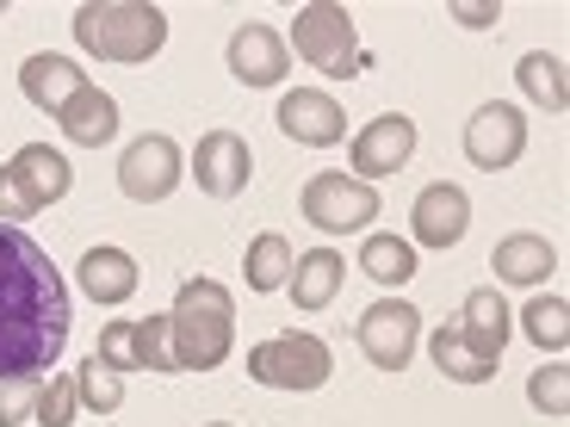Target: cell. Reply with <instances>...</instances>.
<instances>
[{
    "instance_id": "cb8c5ba5",
    "label": "cell",
    "mask_w": 570,
    "mask_h": 427,
    "mask_svg": "<svg viewBox=\"0 0 570 427\" xmlns=\"http://www.w3.org/2000/svg\"><path fill=\"white\" fill-rule=\"evenodd\" d=\"M428 354H434V366H441V378H453V385H484L497 366H484V359L465 347V335H459V322H441L434 335H428Z\"/></svg>"
},
{
    "instance_id": "6da1fadb",
    "label": "cell",
    "mask_w": 570,
    "mask_h": 427,
    "mask_svg": "<svg viewBox=\"0 0 570 427\" xmlns=\"http://www.w3.org/2000/svg\"><path fill=\"white\" fill-rule=\"evenodd\" d=\"M69 347V285L26 229L0 224V385L38 378Z\"/></svg>"
},
{
    "instance_id": "9c48e42d",
    "label": "cell",
    "mask_w": 570,
    "mask_h": 427,
    "mask_svg": "<svg viewBox=\"0 0 570 427\" xmlns=\"http://www.w3.org/2000/svg\"><path fill=\"white\" fill-rule=\"evenodd\" d=\"M118 186H125V199L137 205H161L180 186V142L174 137H137L118 156Z\"/></svg>"
},
{
    "instance_id": "484cf974",
    "label": "cell",
    "mask_w": 570,
    "mask_h": 427,
    "mask_svg": "<svg viewBox=\"0 0 570 427\" xmlns=\"http://www.w3.org/2000/svg\"><path fill=\"white\" fill-rule=\"evenodd\" d=\"M521 328H528L533 347L564 354V347H570V304L564 298H533L528 310H521Z\"/></svg>"
},
{
    "instance_id": "7a4b0ae2",
    "label": "cell",
    "mask_w": 570,
    "mask_h": 427,
    "mask_svg": "<svg viewBox=\"0 0 570 427\" xmlns=\"http://www.w3.org/2000/svg\"><path fill=\"white\" fill-rule=\"evenodd\" d=\"M168 328H174V366L217 371L236 347V298L217 279H186L168 310Z\"/></svg>"
},
{
    "instance_id": "f1b7e54d",
    "label": "cell",
    "mask_w": 570,
    "mask_h": 427,
    "mask_svg": "<svg viewBox=\"0 0 570 427\" xmlns=\"http://www.w3.org/2000/svg\"><path fill=\"white\" fill-rule=\"evenodd\" d=\"M43 205H38V192H31L26 180H19V168L13 161H7V168H0V224H31V217H38Z\"/></svg>"
},
{
    "instance_id": "44dd1931",
    "label": "cell",
    "mask_w": 570,
    "mask_h": 427,
    "mask_svg": "<svg viewBox=\"0 0 570 427\" xmlns=\"http://www.w3.org/2000/svg\"><path fill=\"white\" fill-rule=\"evenodd\" d=\"M514 81H521V93H528L540 112H564L570 106V81H564V57H552V50H528V57L514 62Z\"/></svg>"
},
{
    "instance_id": "7c38bea8",
    "label": "cell",
    "mask_w": 570,
    "mask_h": 427,
    "mask_svg": "<svg viewBox=\"0 0 570 427\" xmlns=\"http://www.w3.org/2000/svg\"><path fill=\"white\" fill-rule=\"evenodd\" d=\"M279 130L292 142H304V149H328V142L347 137V112H342L335 93H323V87H298V93L279 100Z\"/></svg>"
},
{
    "instance_id": "7402d4cb",
    "label": "cell",
    "mask_w": 570,
    "mask_h": 427,
    "mask_svg": "<svg viewBox=\"0 0 570 427\" xmlns=\"http://www.w3.org/2000/svg\"><path fill=\"white\" fill-rule=\"evenodd\" d=\"M360 272H366L372 285H385V291H397V285H410L415 279V248L403 242V236H366L360 242Z\"/></svg>"
},
{
    "instance_id": "30bf717a",
    "label": "cell",
    "mask_w": 570,
    "mask_h": 427,
    "mask_svg": "<svg viewBox=\"0 0 570 427\" xmlns=\"http://www.w3.org/2000/svg\"><path fill=\"white\" fill-rule=\"evenodd\" d=\"M224 62H229V75H236L243 87H279V81H285V69H292V43H285L273 26L248 19L243 31H229Z\"/></svg>"
},
{
    "instance_id": "ffe728a7",
    "label": "cell",
    "mask_w": 570,
    "mask_h": 427,
    "mask_svg": "<svg viewBox=\"0 0 570 427\" xmlns=\"http://www.w3.org/2000/svg\"><path fill=\"white\" fill-rule=\"evenodd\" d=\"M75 279H81V291L94 304H125L130 291H137V260H130L125 248H87Z\"/></svg>"
},
{
    "instance_id": "277c9868",
    "label": "cell",
    "mask_w": 570,
    "mask_h": 427,
    "mask_svg": "<svg viewBox=\"0 0 570 427\" xmlns=\"http://www.w3.org/2000/svg\"><path fill=\"white\" fill-rule=\"evenodd\" d=\"M248 378H261L267 390H323L335 378V354L323 335H273V341L248 347Z\"/></svg>"
},
{
    "instance_id": "603a6c76",
    "label": "cell",
    "mask_w": 570,
    "mask_h": 427,
    "mask_svg": "<svg viewBox=\"0 0 570 427\" xmlns=\"http://www.w3.org/2000/svg\"><path fill=\"white\" fill-rule=\"evenodd\" d=\"M13 168H19V180H26L31 192H38V205H57L62 192L75 186L69 161H62L57 149H50V142H26V149L13 156Z\"/></svg>"
},
{
    "instance_id": "4316f807",
    "label": "cell",
    "mask_w": 570,
    "mask_h": 427,
    "mask_svg": "<svg viewBox=\"0 0 570 427\" xmlns=\"http://www.w3.org/2000/svg\"><path fill=\"white\" fill-rule=\"evenodd\" d=\"M75 397H81V409L112 415L118 403H125V378H118L112 366H100V359L87 354V359H81V371H75Z\"/></svg>"
},
{
    "instance_id": "2e32d148",
    "label": "cell",
    "mask_w": 570,
    "mask_h": 427,
    "mask_svg": "<svg viewBox=\"0 0 570 427\" xmlns=\"http://www.w3.org/2000/svg\"><path fill=\"white\" fill-rule=\"evenodd\" d=\"M19 87H26V100L38 106V112H50V118H57L62 106H69L75 93L87 87V75L75 69L69 57H57V50H38V57H26V62H19Z\"/></svg>"
},
{
    "instance_id": "e0dca14e",
    "label": "cell",
    "mask_w": 570,
    "mask_h": 427,
    "mask_svg": "<svg viewBox=\"0 0 570 427\" xmlns=\"http://www.w3.org/2000/svg\"><path fill=\"white\" fill-rule=\"evenodd\" d=\"M552 267H558V248L546 242V236H533V229L502 236L497 255H490V272H497L502 285H540V279H552Z\"/></svg>"
},
{
    "instance_id": "e575fe53",
    "label": "cell",
    "mask_w": 570,
    "mask_h": 427,
    "mask_svg": "<svg viewBox=\"0 0 570 427\" xmlns=\"http://www.w3.org/2000/svg\"><path fill=\"white\" fill-rule=\"evenodd\" d=\"M212 427H229V421H212Z\"/></svg>"
},
{
    "instance_id": "836d02e7",
    "label": "cell",
    "mask_w": 570,
    "mask_h": 427,
    "mask_svg": "<svg viewBox=\"0 0 570 427\" xmlns=\"http://www.w3.org/2000/svg\"><path fill=\"white\" fill-rule=\"evenodd\" d=\"M459 26H497V7H453Z\"/></svg>"
},
{
    "instance_id": "ba28073f",
    "label": "cell",
    "mask_w": 570,
    "mask_h": 427,
    "mask_svg": "<svg viewBox=\"0 0 570 427\" xmlns=\"http://www.w3.org/2000/svg\"><path fill=\"white\" fill-rule=\"evenodd\" d=\"M465 156H471V168H484V173L514 168V161L528 156V118H521V106H509V100L478 106L465 125Z\"/></svg>"
},
{
    "instance_id": "1f68e13d",
    "label": "cell",
    "mask_w": 570,
    "mask_h": 427,
    "mask_svg": "<svg viewBox=\"0 0 570 427\" xmlns=\"http://www.w3.org/2000/svg\"><path fill=\"white\" fill-rule=\"evenodd\" d=\"M75 409H81V397H75V378H50V385H38V421L43 427H69Z\"/></svg>"
},
{
    "instance_id": "4fadbf2b",
    "label": "cell",
    "mask_w": 570,
    "mask_h": 427,
    "mask_svg": "<svg viewBox=\"0 0 570 427\" xmlns=\"http://www.w3.org/2000/svg\"><path fill=\"white\" fill-rule=\"evenodd\" d=\"M248 168H255V156H248V142L236 130H205L199 149H193L199 192H212V199H236L248 186Z\"/></svg>"
},
{
    "instance_id": "d6a6232c",
    "label": "cell",
    "mask_w": 570,
    "mask_h": 427,
    "mask_svg": "<svg viewBox=\"0 0 570 427\" xmlns=\"http://www.w3.org/2000/svg\"><path fill=\"white\" fill-rule=\"evenodd\" d=\"M31 409H38V378H13V385H0V427H19Z\"/></svg>"
},
{
    "instance_id": "3957f363",
    "label": "cell",
    "mask_w": 570,
    "mask_h": 427,
    "mask_svg": "<svg viewBox=\"0 0 570 427\" xmlns=\"http://www.w3.org/2000/svg\"><path fill=\"white\" fill-rule=\"evenodd\" d=\"M75 43L100 62H149L168 43V19L149 0H87L75 13Z\"/></svg>"
},
{
    "instance_id": "83f0119b",
    "label": "cell",
    "mask_w": 570,
    "mask_h": 427,
    "mask_svg": "<svg viewBox=\"0 0 570 427\" xmlns=\"http://www.w3.org/2000/svg\"><path fill=\"white\" fill-rule=\"evenodd\" d=\"M137 371H180V366H174V328H168V316L137 322Z\"/></svg>"
},
{
    "instance_id": "d6986e66",
    "label": "cell",
    "mask_w": 570,
    "mask_h": 427,
    "mask_svg": "<svg viewBox=\"0 0 570 427\" xmlns=\"http://www.w3.org/2000/svg\"><path fill=\"white\" fill-rule=\"evenodd\" d=\"M57 125L69 130V142H81V149H100V142L118 137V100L87 81L81 93H75V100L57 112Z\"/></svg>"
},
{
    "instance_id": "8fae6325",
    "label": "cell",
    "mask_w": 570,
    "mask_h": 427,
    "mask_svg": "<svg viewBox=\"0 0 570 427\" xmlns=\"http://www.w3.org/2000/svg\"><path fill=\"white\" fill-rule=\"evenodd\" d=\"M415 156V125L403 112H385L372 118L366 130H354V149H347V161H354V180H385V173H397L403 161Z\"/></svg>"
},
{
    "instance_id": "d4e9b609",
    "label": "cell",
    "mask_w": 570,
    "mask_h": 427,
    "mask_svg": "<svg viewBox=\"0 0 570 427\" xmlns=\"http://www.w3.org/2000/svg\"><path fill=\"white\" fill-rule=\"evenodd\" d=\"M292 242H285L279 229H267V236H255L248 242V260H243V272H248V291H279L285 279H292Z\"/></svg>"
},
{
    "instance_id": "8992f818",
    "label": "cell",
    "mask_w": 570,
    "mask_h": 427,
    "mask_svg": "<svg viewBox=\"0 0 570 427\" xmlns=\"http://www.w3.org/2000/svg\"><path fill=\"white\" fill-rule=\"evenodd\" d=\"M298 205H304V224L311 229L347 236V229H366L379 217V186L354 180V173H311Z\"/></svg>"
},
{
    "instance_id": "9a60e30c",
    "label": "cell",
    "mask_w": 570,
    "mask_h": 427,
    "mask_svg": "<svg viewBox=\"0 0 570 427\" xmlns=\"http://www.w3.org/2000/svg\"><path fill=\"white\" fill-rule=\"evenodd\" d=\"M453 322H459V335H465V347H471V354L484 359V366H497V359H502V347H509L514 316H509V304H502V291H497V285H478V291L465 298V310H459Z\"/></svg>"
},
{
    "instance_id": "ac0fdd59",
    "label": "cell",
    "mask_w": 570,
    "mask_h": 427,
    "mask_svg": "<svg viewBox=\"0 0 570 427\" xmlns=\"http://www.w3.org/2000/svg\"><path fill=\"white\" fill-rule=\"evenodd\" d=\"M342 279H347L342 255H335V248H311V255L292 260V279H285V285H292V304H298L304 316H316V310H328V304H335Z\"/></svg>"
},
{
    "instance_id": "5b68a950",
    "label": "cell",
    "mask_w": 570,
    "mask_h": 427,
    "mask_svg": "<svg viewBox=\"0 0 570 427\" xmlns=\"http://www.w3.org/2000/svg\"><path fill=\"white\" fill-rule=\"evenodd\" d=\"M292 43H298V57L311 62V69L335 75V81H347V75L360 69L354 19H347V7H335V0H311V7H298Z\"/></svg>"
},
{
    "instance_id": "4dcf8cb0",
    "label": "cell",
    "mask_w": 570,
    "mask_h": 427,
    "mask_svg": "<svg viewBox=\"0 0 570 427\" xmlns=\"http://www.w3.org/2000/svg\"><path fill=\"white\" fill-rule=\"evenodd\" d=\"M94 359H100V366H112V371H137V322H106Z\"/></svg>"
},
{
    "instance_id": "5bb4252c",
    "label": "cell",
    "mask_w": 570,
    "mask_h": 427,
    "mask_svg": "<svg viewBox=\"0 0 570 427\" xmlns=\"http://www.w3.org/2000/svg\"><path fill=\"white\" fill-rule=\"evenodd\" d=\"M465 224H471V199L459 192L453 180H434V186L415 192L410 229H415V242L422 248H453L459 236H465Z\"/></svg>"
},
{
    "instance_id": "f546056e",
    "label": "cell",
    "mask_w": 570,
    "mask_h": 427,
    "mask_svg": "<svg viewBox=\"0 0 570 427\" xmlns=\"http://www.w3.org/2000/svg\"><path fill=\"white\" fill-rule=\"evenodd\" d=\"M528 403H533V409H546V415H564L570 409V371L558 366V359L528 378Z\"/></svg>"
},
{
    "instance_id": "52a82bcc",
    "label": "cell",
    "mask_w": 570,
    "mask_h": 427,
    "mask_svg": "<svg viewBox=\"0 0 570 427\" xmlns=\"http://www.w3.org/2000/svg\"><path fill=\"white\" fill-rule=\"evenodd\" d=\"M415 341H422V316L403 298H379L366 316H360V354L372 359V371H403L415 359Z\"/></svg>"
}]
</instances>
